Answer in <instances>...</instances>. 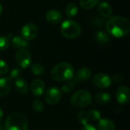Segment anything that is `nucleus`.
<instances>
[{
	"instance_id": "1",
	"label": "nucleus",
	"mask_w": 130,
	"mask_h": 130,
	"mask_svg": "<svg viewBox=\"0 0 130 130\" xmlns=\"http://www.w3.org/2000/svg\"><path fill=\"white\" fill-rule=\"evenodd\" d=\"M106 30L115 37H123L130 31V23L129 20L123 16H114L106 22Z\"/></svg>"
},
{
	"instance_id": "2",
	"label": "nucleus",
	"mask_w": 130,
	"mask_h": 130,
	"mask_svg": "<svg viewBox=\"0 0 130 130\" xmlns=\"http://www.w3.org/2000/svg\"><path fill=\"white\" fill-rule=\"evenodd\" d=\"M75 75L73 66L69 62H60L56 65L50 72V78L56 82H68Z\"/></svg>"
},
{
	"instance_id": "3",
	"label": "nucleus",
	"mask_w": 130,
	"mask_h": 130,
	"mask_svg": "<svg viewBox=\"0 0 130 130\" xmlns=\"http://www.w3.org/2000/svg\"><path fill=\"white\" fill-rule=\"evenodd\" d=\"M27 117L20 113H12L8 116L5 123V130H27Z\"/></svg>"
},
{
	"instance_id": "4",
	"label": "nucleus",
	"mask_w": 130,
	"mask_h": 130,
	"mask_svg": "<svg viewBox=\"0 0 130 130\" xmlns=\"http://www.w3.org/2000/svg\"><path fill=\"white\" fill-rule=\"evenodd\" d=\"M60 31L64 37L68 39H75L82 34V28L76 21L66 20L61 24Z\"/></svg>"
},
{
	"instance_id": "5",
	"label": "nucleus",
	"mask_w": 130,
	"mask_h": 130,
	"mask_svg": "<svg viewBox=\"0 0 130 130\" xmlns=\"http://www.w3.org/2000/svg\"><path fill=\"white\" fill-rule=\"evenodd\" d=\"M92 101V96L86 90L76 91L71 98L70 103L72 106L76 108H82L88 106Z\"/></svg>"
},
{
	"instance_id": "6",
	"label": "nucleus",
	"mask_w": 130,
	"mask_h": 130,
	"mask_svg": "<svg viewBox=\"0 0 130 130\" xmlns=\"http://www.w3.org/2000/svg\"><path fill=\"white\" fill-rule=\"evenodd\" d=\"M14 59L18 66L22 69H27L30 66L31 56L26 49H20L17 51Z\"/></svg>"
},
{
	"instance_id": "7",
	"label": "nucleus",
	"mask_w": 130,
	"mask_h": 130,
	"mask_svg": "<svg viewBox=\"0 0 130 130\" xmlns=\"http://www.w3.org/2000/svg\"><path fill=\"white\" fill-rule=\"evenodd\" d=\"M44 98L48 104H56L62 98V91L56 87H51L46 91Z\"/></svg>"
},
{
	"instance_id": "8",
	"label": "nucleus",
	"mask_w": 130,
	"mask_h": 130,
	"mask_svg": "<svg viewBox=\"0 0 130 130\" xmlns=\"http://www.w3.org/2000/svg\"><path fill=\"white\" fill-rule=\"evenodd\" d=\"M92 82L94 85H95L97 88H101V89H106V88H108L111 85L112 79L107 74L98 73L93 77Z\"/></svg>"
},
{
	"instance_id": "9",
	"label": "nucleus",
	"mask_w": 130,
	"mask_h": 130,
	"mask_svg": "<svg viewBox=\"0 0 130 130\" xmlns=\"http://www.w3.org/2000/svg\"><path fill=\"white\" fill-rule=\"evenodd\" d=\"M38 34L37 27L33 23L26 24L21 30V37L26 41L34 40Z\"/></svg>"
},
{
	"instance_id": "10",
	"label": "nucleus",
	"mask_w": 130,
	"mask_h": 130,
	"mask_svg": "<svg viewBox=\"0 0 130 130\" xmlns=\"http://www.w3.org/2000/svg\"><path fill=\"white\" fill-rule=\"evenodd\" d=\"M91 77V72L90 69L84 67L80 69H78L75 75H74V77L72 78V81L76 85L78 82H85L90 79Z\"/></svg>"
},
{
	"instance_id": "11",
	"label": "nucleus",
	"mask_w": 130,
	"mask_h": 130,
	"mask_svg": "<svg viewBox=\"0 0 130 130\" xmlns=\"http://www.w3.org/2000/svg\"><path fill=\"white\" fill-rule=\"evenodd\" d=\"M116 98L117 101L121 104H127L130 99L129 88L126 85L119 87L116 93Z\"/></svg>"
},
{
	"instance_id": "12",
	"label": "nucleus",
	"mask_w": 130,
	"mask_h": 130,
	"mask_svg": "<svg viewBox=\"0 0 130 130\" xmlns=\"http://www.w3.org/2000/svg\"><path fill=\"white\" fill-rule=\"evenodd\" d=\"M45 84L39 78L34 79L30 83V91L35 97H40L45 92Z\"/></svg>"
},
{
	"instance_id": "13",
	"label": "nucleus",
	"mask_w": 130,
	"mask_h": 130,
	"mask_svg": "<svg viewBox=\"0 0 130 130\" xmlns=\"http://www.w3.org/2000/svg\"><path fill=\"white\" fill-rule=\"evenodd\" d=\"M12 87V79L10 77L0 78V97L6 96Z\"/></svg>"
},
{
	"instance_id": "14",
	"label": "nucleus",
	"mask_w": 130,
	"mask_h": 130,
	"mask_svg": "<svg viewBox=\"0 0 130 130\" xmlns=\"http://www.w3.org/2000/svg\"><path fill=\"white\" fill-rule=\"evenodd\" d=\"M46 18L49 23H50L52 24H58L62 21V15L59 11L52 9L46 12Z\"/></svg>"
},
{
	"instance_id": "15",
	"label": "nucleus",
	"mask_w": 130,
	"mask_h": 130,
	"mask_svg": "<svg viewBox=\"0 0 130 130\" xmlns=\"http://www.w3.org/2000/svg\"><path fill=\"white\" fill-rule=\"evenodd\" d=\"M14 88L16 91L21 95L27 94L28 92V85L27 82L23 78L16 79L14 82Z\"/></svg>"
},
{
	"instance_id": "16",
	"label": "nucleus",
	"mask_w": 130,
	"mask_h": 130,
	"mask_svg": "<svg viewBox=\"0 0 130 130\" xmlns=\"http://www.w3.org/2000/svg\"><path fill=\"white\" fill-rule=\"evenodd\" d=\"M98 12L103 18H110L112 15L113 9L110 5L106 2H103L99 4L98 5Z\"/></svg>"
},
{
	"instance_id": "17",
	"label": "nucleus",
	"mask_w": 130,
	"mask_h": 130,
	"mask_svg": "<svg viewBox=\"0 0 130 130\" xmlns=\"http://www.w3.org/2000/svg\"><path fill=\"white\" fill-rule=\"evenodd\" d=\"M98 130H115L116 126L113 120L110 119H100L98 123Z\"/></svg>"
},
{
	"instance_id": "18",
	"label": "nucleus",
	"mask_w": 130,
	"mask_h": 130,
	"mask_svg": "<svg viewBox=\"0 0 130 130\" xmlns=\"http://www.w3.org/2000/svg\"><path fill=\"white\" fill-rule=\"evenodd\" d=\"M11 46L14 49H24L29 46L27 41L24 40L21 37L15 36L12 37L11 41Z\"/></svg>"
},
{
	"instance_id": "19",
	"label": "nucleus",
	"mask_w": 130,
	"mask_h": 130,
	"mask_svg": "<svg viewBox=\"0 0 130 130\" xmlns=\"http://www.w3.org/2000/svg\"><path fill=\"white\" fill-rule=\"evenodd\" d=\"M110 98H111L110 95L109 94V93L107 92H98L95 94L94 97L95 101L100 104H107L108 102H110Z\"/></svg>"
},
{
	"instance_id": "20",
	"label": "nucleus",
	"mask_w": 130,
	"mask_h": 130,
	"mask_svg": "<svg viewBox=\"0 0 130 130\" xmlns=\"http://www.w3.org/2000/svg\"><path fill=\"white\" fill-rule=\"evenodd\" d=\"M96 40L100 43H107L110 40V36L109 34L100 30L96 34Z\"/></svg>"
},
{
	"instance_id": "21",
	"label": "nucleus",
	"mask_w": 130,
	"mask_h": 130,
	"mask_svg": "<svg viewBox=\"0 0 130 130\" xmlns=\"http://www.w3.org/2000/svg\"><path fill=\"white\" fill-rule=\"evenodd\" d=\"M78 11V6L75 3H69L66 8V14L67 17H69V18L75 17L77 14Z\"/></svg>"
},
{
	"instance_id": "22",
	"label": "nucleus",
	"mask_w": 130,
	"mask_h": 130,
	"mask_svg": "<svg viewBox=\"0 0 130 130\" xmlns=\"http://www.w3.org/2000/svg\"><path fill=\"white\" fill-rule=\"evenodd\" d=\"M99 2H100V0H79L81 7L86 10L94 8Z\"/></svg>"
},
{
	"instance_id": "23",
	"label": "nucleus",
	"mask_w": 130,
	"mask_h": 130,
	"mask_svg": "<svg viewBox=\"0 0 130 130\" xmlns=\"http://www.w3.org/2000/svg\"><path fill=\"white\" fill-rule=\"evenodd\" d=\"M31 72L36 76H40L44 73V67L38 62L34 63L30 66Z\"/></svg>"
},
{
	"instance_id": "24",
	"label": "nucleus",
	"mask_w": 130,
	"mask_h": 130,
	"mask_svg": "<svg viewBox=\"0 0 130 130\" xmlns=\"http://www.w3.org/2000/svg\"><path fill=\"white\" fill-rule=\"evenodd\" d=\"M77 118H78V120L79 121V123L83 124L84 126L89 124L90 118H89V116H88V113L87 111H85V110L79 111L77 114Z\"/></svg>"
},
{
	"instance_id": "25",
	"label": "nucleus",
	"mask_w": 130,
	"mask_h": 130,
	"mask_svg": "<svg viewBox=\"0 0 130 130\" xmlns=\"http://www.w3.org/2000/svg\"><path fill=\"white\" fill-rule=\"evenodd\" d=\"M75 83L72 81V79H71L70 81L66 82L62 85V86L60 91H62V93L63 92V93H65V94L71 93V92L73 91L74 88H75Z\"/></svg>"
},
{
	"instance_id": "26",
	"label": "nucleus",
	"mask_w": 130,
	"mask_h": 130,
	"mask_svg": "<svg viewBox=\"0 0 130 130\" xmlns=\"http://www.w3.org/2000/svg\"><path fill=\"white\" fill-rule=\"evenodd\" d=\"M32 108L36 113H41L44 109L43 103L39 99H35L32 103Z\"/></svg>"
},
{
	"instance_id": "27",
	"label": "nucleus",
	"mask_w": 130,
	"mask_h": 130,
	"mask_svg": "<svg viewBox=\"0 0 130 130\" xmlns=\"http://www.w3.org/2000/svg\"><path fill=\"white\" fill-rule=\"evenodd\" d=\"M10 44L9 39L5 36H0V52L5 50Z\"/></svg>"
},
{
	"instance_id": "28",
	"label": "nucleus",
	"mask_w": 130,
	"mask_h": 130,
	"mask_svg": "<svg viewBox=\"0 0 130 130\" xmlns=\"http://www.w3.org/2000/svg\"><path fill=\"white\" fill-rule=\"evenodd\" d=\"M90 120L93 121H98L101 119V113L97 110H90L88 111Z\"/></svg>"
},
{
	"instance_id": "29",
	"label": "nucleus",
	"mask_w": 130,
	"mask_h": 130,
	"mask_svg": "<svg viewBox=\"0 0 130 130\" xmlns=\"http://www.w3.org/2000/svg\"><path fill=\"white\" fill-rule=\"evenodd\" d=\"M21 75V70L20 68H18V67L13 68L10 72V78L11 79L20 78Z\"/></svg>"
},
{
	"instance_id": "30",
	"label": "nucleus",
	"mask_w": 130,
	"mask_h": 130,
	"mask_svg": "<svg viewBox=\"0 0 130 130\" xmlns=\"http://www.w3.org/2000/svg\"><path fill=\"white\" fill-rule=\"evenodd\" d=\"M8 72V66L5 61L0 59V75H6Z\"/></svg>"
},
{
	"instance_id": "31",
	"label": "nucleus",
	"mask_w": 130,
	"mask_h": 130,
	"mask_svg": "<svg viewBox=\"0 0 130 130\" xmlns=\"http://www.w3.org/2000/svg\"><path fill=\"white\" fill-rule=\"evenodd\" d=\"M124 80V76L121 74H116L113 77V81L116 83H120Z\"/></svg>"
},
{
	"instance_id": "32",
	"label": "nucleus",
	"mask_w": 130,
	"mask_h": 130,
	"mask_svg": "<svg viewBox=\"0 0 130 130\" xmlns=\"http://www.w3.org/2000/svg\"><path fill=\"white\" fill-rule=\"evenodd\" d=\"M93 23H94V26H97V27H102L104 24L103 19L100 18L99 17H96L94 20H93Z\"/></svg>"
},
{
	"instance_id": "33",
	"label": "nucleus",
	"mask_w": 130,
	"mask_h": 130,
	"mask_svg": "<svg viewBox=\"0 0 130 130\" xmlns=\"http://www.w3.org/2000/svg\"><path fill=\"white\" fill-rule=\"evenodd\" d=\"M80 130H97V129L94 126H92L91 124H88V125L83 126V127Z\"/></svg>"
},
{
	"instance_id": "34",
	"label": "nucleus",
	"mask_w": 130,
	"mask_h": 130,
	"mask_svg": "<svg viewBox=\"0 0 130 130\" xmlns=\"http://www.w3.org/2000/svg\"><path fill=\"white\" fill-rule=\"evenodd\" d=\"M2 117H3V110H2V109L0 107V121H1V120L2 119Z\"/></svg>"
},
{
	"instance_id": "35",
	"label": "nucleus",
	"mask_w": 130,
	"mask_h": 130,
	"mask_svg": "<svg viewBox=\"0 0 130 130\" xmlns=\"http://www.w3.org/2000/svg\"><path fill=\"white\" fill-rule=\"evenodd\" d=\"M2 10H3V8H2V5L0 4V15L2 14Z\"/></svg>"
},
{
	"instance_id": "36",
	"label": "nucleus",
	"mask_w": 130,
	"mask_h": 130,
	"mask_svg": "<svg viewBox=\"0 0 130 130\" xmlns=\"http://www.w3.org/2000/svg\"><path fill=\"white\" fill-rule=\"evenodd\" d=\"M0 130H4V127H3V126H2L1 122H0Z\"/></svg>"
}]
</instances>
